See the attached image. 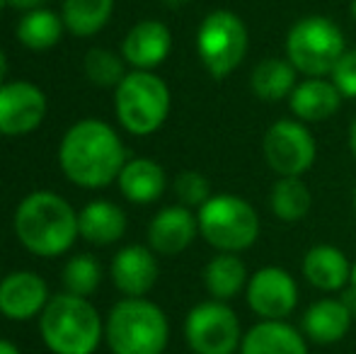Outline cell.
I'll list each match as a JSON object with an SVG mask.
<instances>
[{
  "label": "cell",
  "instance_id": "obj_9",
  "mask_svg": "<svg viewBox=\"0 0 356 354\" xmlns=\"http://www.w3.org/2000/svg\"><path fill=\"white\" fill-rule=\"evenodd\" d=\"M184 335L194 354H235L243 342L240 321L225 301L194 306L184 323Z\"/></svg>",
  "mask_w": 356,
  "mask_h": 354
},
{
  "label": "cell",
  "instance_id": "obj_25",
  "mask_svg": "<svg viewBox=\"0 0 356 354\" xmlns=\"http://www.w3.org/2000/svg\"><path fill=\"white\" fill-rule=\"evenodd\" d=\"M313 194L300 177H279L269 192V209L284 223H298L308 216Z\"/></svg>",
  "mask_w": 356,
  "mask_h": 354
},
{
  "label": "cell",
  "instance_id": "obj_38",
  "mask_svg": "<svg viewBox=\"0 0 356 354\" xmlns=\"http://www.w3.org/2000/svg\"><path fill=\"white\" fill-rule=\"evenodd\" d=\"M352 204H354V211H356V187H354V197H352Z\"/></svg>",
  "mask_w": 356,
  "mask_h": 354
},
{
  "label": "cell",
  "instance_id": "obj_30",
  "mask_svg": "<svg viewBox=\"0 0 356 354\" xmlns=\"http://www.w3.org/2000/svg\"><path fill=\"white\" fill-rule=\"evenodd\" d=\"M175 194H177L184 207L202 209L211 199V184H209V179L202 172L187 170V172H179L177 179H175Z\"/></svg>",
  "mask_w": 356,
  "mask_h": 354
},
{
  "label": "cell",
  "instance_id": "obj_40",
  "mask_svg": "<svg viewBox=\"0 0 356 354\" xmlns=\"http://www.w3.org/2000/svg\"><path fill=\"white\" fill-rule=\"evenodd\" d=\"M5 3H8V0H0V10H3V5H5Z\"/></svg>",
  "mask_w": 356,
  "mask_h": 354
},
{
  "label": "cell",
  "instance_id": "obj_32",
  "mask_svg": "<svg viewBox=\"0 0 356 354\" xmlns=\"http://www.w3.org/2000/svg\"><path fill=\"white\" fill-rule=\"evenodd\" d=\"M8 3L15 5V8H19V10H37L44 0H8Z\"/></svg>",
  "mask_w": 356,
  "mask_h": 354
},
{
  "label": "cell",
  "instance_id": "obj_8",
  "mask_svg": "<svg viewBox=\"0 0 356 354\" xmlns=\"http://www.w3.org/2000/svg\"><path fill=\"white\" fill-rule=\"evenodd\" d=\"M170 112V90L150 71H136L117 86V114L131 134L145 136L163 127Z\"/></svg>",
  "mask_w": 356,
  "mask_h": 354
},
{
  "label": "cell",
  "instance_id": "obj_35",
  "mask_svg": "<svg viewBox=\"0 0 356 354\" xmlns=\"http://www.w3.org/2000/svg\"><path fill=\"white\" fill-rule=\"evenodd\" d=\"M5 71H8V63H5V56H3V51H0V83H3V78H5Z\"/></svg>",
  "mask_w": 356,
  "mask_h": 354
},
{
  "label": "cell",
  "instance_id": "obj_15",
  "mask_svg": "<svg viewBox=\"0 0 356 354\" xmlns=\"http://www.w3.org/2000/svg\"><path fill=\"white\" fill-rule=\"evenodd\" d=\"M342 92L332 81L325 78H305L293 88L289 97V107L293 117L303 124H318L330 119L342 107Z\"/></svg>",
  "mask_w": 356,
  "mask_h": 354
},
{
  "label": "cell",
  "instance_id": "obj_17",
  "mask_svg": "<svg viewBox=\"0 0 356 354\" xmlns=\"http://www.w3.org/2000/svg\"><path fill=\"white\" fill-rule=\"evenodd\" d=\"M47 303V284L32 272H15L0 284V313L13 321H27Z\"/></svg>",
  "mask_w": 356,
  "mask_h": 354
},
{
  "label": "cell",
  "instance_id": "obj_4",
  "mask_svg": "<svg viewBox=\"0 0 356 354\" xmlns=\"http://www.w3.org/2000/svg\"><path fill=\"white\" fill-rule=\"evenodd\" d=\"M99 316L83 296L61 293L42 313V335L56 354H90L99 342Z\"/></svg>",
  "mask_w": 356,
  "mask_h": 354
},
{
  "label": "cell",
  "instance_id": "obj_20",
  "mask_svg": "<svg viewBox=\"0 0 356 354\" xmlns=\"http://www.w3.org/2000/svg\"><path fill=\"white\" fill-rule=\"evenodd\" d=\"M303 277L320 291H339L352 279V262L334 246H313L303 257Z\"/></svg>",
  "mask_w": 356,
  "mask_h": 354
},
{
  "label": "cell",
  "instance_id": "obj_24",
  "mask_svg": "<svg viewBox=\"0 0 356 354\" xmlns=\"http://www.w3.org/2000/svg\"><path fill=\"white\" fill-rule=\"evenodd\" d=\"M248 282V267L235 252H220L204 269V284L216 301L235 298Z\"/></svg>",
  "mask_w": 356,
  "mask_h": 354
},
{
  "label": "cell",
  "instance_id": "obj_36",
  "mask_svg": "<svg viewBox=\"0 0 356 354\" xmlns=\"http://www.w3.org/2000/svg\"><path fill=\"white\" fill-rule=\"evenodd\" d=\"M349 284H352V293L356 296V262L352 265V279H349Z\"/></svg>",
  "mask_w": 356,
  "mask_h": 354
},
{
  "label": "cell",
  "instance_id": "obj_5",
  "mask_svg": "<svg viewBox=\"0 0 356 354\" xmlns=\"http://www.w3.org/2000/svg\"><path fill=\"white\" fill-rule=\"evenodd\" d=\"M168 335L165 313L145 298L129 296L109 313L107 340L114 354H163Z\"/></svg>",
  "mask_w": 356,
  "mask_h": 354
},
{
  "label": "cell",
  "instance_id": "obj_10",
  "mask_svg": "<svg viewBox=\"0 0 356 354\" xmlns=\"http://www.w3.org/2000/svg\"><path fill=\"white\" fill-rule=\"evenodd\" d=\"M267 166L279 177H300L308 172L318 156L310 129L298 119H279L267 129L262 141Z\"/></svg>",
  "mask_w": 356,
  "mask_h": 354
},
{
  "label": "cell",
  "instance_id": "obj_37",
  "mask_svg": "<svg viewBox=\"0 0 356 354\" xmlns=\"http://www.w3.org/2000/svg\"><path fill=\"white\" fill-rule=\"evenodd\" d=\"M352 17H354V22H356V0H352Z\"/></svg>",
  "mask_w": 356,
  "mask_h": 354
},
{
  "label": "cell",
  "instance_id": "obj_7",
  "mask_svg": "<svg viewBox=\"0 0 356 354\" xmlns=\"http://www.w3.org/2000/svg\"><path fill=\"white\" fill-rule=\"evenodd\" d=\"M250 47V34L245 22L230 10H213L204 17L197 32V51L204 68L216 81L228 78L240 63Z\"/></svg>",
  "mask_w": 356,
  "mask_h": 354
},
{
  "label": "cell",
  "instance_id": "obj_31",
  "mask_svg": "<svg viewBox=\"0 0 356 354\" xmlns=\"http://www.w3.org/2000/svg\"><path fill=\"white\" fill-rule=\"evenodd\" d=\"M332 83L342 92V97L356 99V49L344 51V56L339 58L332 71Z\"/></svg>",
  "mask_w": 356,
  "mask_h": 354
},
{
  "label": "cell",
  "instance_id": "obj_28",
  "mask_svg": "<svg viewBox=\"0 0 356 354\" xmlns=\"http://www.w3.org/2000/svg\"><path fill=\"white\" fill-rule=\"evenodd\" d=\"M85 73L95 86L112 88L124 81V66L114 54L104 51V49H92L85 58Z\"/></svg>",
  "mask_w": 356,
  "mask_h": 354
},
{
  "label": "cell",
  "instance_id": "obj_3",
  "mask_svg": "<svg viewBox=\"0 0 356 354\" xmlns=\"http://www.w3.org/2000/svg\"><path fill=\"white\" fill-rule=\"evenodd\" d=\"M344 51V32L325 15H308L286 34V58L305 78L332 76Z\"/></svg>",
  "mask_w": 356,
  "mask_h": 354
},
{
  "label": "cell",
  "instance_id": "obj_16",
  "mask_svg": "<svg viewBox=\"0 0 356 354\" xmlns=\"http://www.w3.org/2000/svg\"><path fill=\"white\" fill-rule=\"evenodd\" d=\"M172 37L170 29L158 19H143L124 39V58L138 71H150L168 58Z\"/></svg>",
  "mask_w": 356,
  "mask_h": 354
},
{
  "label": "cell",
  "instance_id": "obj_26",
  "mask_svg": "<svg viewBox=\"0 0 356 354\" xmlns=\"http://www.w3.org/2000/svg\"><path fill=\"white\" fill-rule=\"evenodd\" d=\"M114 0H66L63 3V22L78 37H90L107 24Z\"/></svg>",
  "mask_w": 356,
  "mask_h": 354
},
{
  "label": "cell",
  "instance_id": "obj_22",
  "mask_svg": "<svg viewBox=\"0 0 356 354\" xmlns=\"http://www.w3.org/2000/svg\"><path fill=\"white\" fill-rule=\"evenodd\" d=\"M119 187L124 197L136 204H150L163 194L165 189V170L155 161L136 158L127 163L119 172Z\"/></svg>",
  "mask_w": 356,
  "mask_h": 354
},
{
  "label": "cell",
  "instance_id": "obj_11",
  "mask_svg": "<svg viewBox=\"0 0 356 354\" xmlns=\"http://www.w3.org/2000/svg\"><path fill=\"white\" fill-rule=\"evenodd\" d=\"M298 303V284L284 267H262L248 282V306L262 321H286Z\"/></svg>",
  "mask_w": 356,
  "mask_h": 354
},
{
  "label": "cell",
  "instance_id": "obj_18",
  "mask_svg": "<svg viewBox=\"0 0 356 354\" xmlns=\"http://www.w3.org/2000/svg\"><path fill=\"white\" fill-rule=\"evenodd\" d=\"M112 277L119 291L129 293L131 298H141L145 291L153 289L158 279V262L148 248L129 246L114 257Z\"/></svg>",
  "mask_w": 356,
  "mask_h": 354
},
{
  "label": "cell",
  "instance_id": "obj_21",
  "mask_svg": "<svg viewBox=\"0 0 356 354\" xmlns=\"http://www.w3.org/2000/svg\"><path fill=\"white\" fill-rule=\"evenodd\" d=\"M296 68L291 66L289 58L267 56L252 68L250 76V90L257 95L262 102H279V99H289L296 83Z\"/></svg>",
  "mask_w": 356,
  "mask_h": 354
},
{
  "label": "cell",
  "instance_id": "obj_19",
  "mask_svg": "<svg viewBox=\"0 0 356 354\" xmlns=\"http://www.w3.org/2000/svg\"><path fill=\"white\" fill-rule=\"evenodd\" d=\"M240 354H308V345L286 321H262L243 335Z\"/></svg>",
  "mask_w": 356,
  "mask_h": 354
},
{
  "label": "cell",
  "instance_id": "obj_29",
  "mask_svg": "<svg viewBox=\"0 0 356 354\" xmlns=\"http://www.w3.org/2000/svg\"><path fill=\"white\" fill-rule=\"evenodd\" d=\"M63 284L73 296H88L99 284V265L92 257H73L63 272Z\"/></svg>",
  "mask_w": 356,
  "mask_h": 354
},
{
  "label": "cell",
  "instance_id": "obj_13",
  "mask_svg": "<svg viewBox=\"0 0 356 354\" xmlns=\"http://www.w3.org/2000/svg\"><path fill=\"white\" fill-rule=\"evenodd\" d=\"M354 311L344 298H320L303 313V335L318 345H334L344 340L352 328Z\"/></svg>",
  "mask_w": 356,
  "mask_h": 354
},
{
  "label": "cell",
  "instance_id": "obj_33",
  "mask_svg": "<svg viewBox=\"0 0 356 354\" xmlns=\"http://www.w3.org/2000/svg\"><path fill=\"white\" fill-rule=\"evenodd\" d=\"M349 148H352V153L356 158V119L352 122V127H349Z\"/></svg>",
  "mask_w": 356,
  "mask_h": 354
},
{
  "label": "cell",
  "instance_id": "obj_1",
  "mask_svg": "<svg viewBox=\"0 0 356 354\" xmlns=\"http://www.w3.org/2000/svg\"><path fill=\"white\" fill-rule=\"evenodd\" d=\"M61 168L80 187H104L124 170V146L112 127L85 119L63 138Z\"/></svg>",
  "mask_w": 356,
  "mask_h": 354
},
{
  "label": "cell",
  "instance_id": "obj_27",
  "mask_svg": "<svg viewBox=\"0 0 356 354\" xmlns=\"http://www.w3.org/2000/svg\"><path fill=\"white\" fill-rule=\"evenodd\" d=\"M63 22L58 19V15L49 13V10H32L29 15H24L22 22L17 27L19 42L27 49H49L61 39Z\"/></svg>",
  "mask_w": 356,
  "mask_h": 354
},
{
  "label": "cell",
  "instance_id": "obj_39",
  "mask_svg": "<svg viewBox=\"0 0 356 354\" xmlns=\"http://www.w3.org/2000/svg\"><path fill=\"white\" fill-rule=\"evenodd\" d=\"M170 3H189V0H170Z\"/></svg>",
  "mask_w": 356,
  "mask_h": 354
},
{
  "label": "cell",
  "instance_id": "obj_12",
  "mask_svg": "<svg viewBox=\"0 0 356 354\" xmlns=\"http://www.w3.org/2000/svg\"><path fill=\"white\" fill-rule=\"evenodd\" d=\"M47 114V99L39 88L29 83L0 86V134L17 136L42 124Z\"/></svg>",
  "mask_w": 356,
  "mask_h": 354
},
{
  "label": "cell",
  "instance_id": "obj_2",
  "mask_svg": "<svg viewBox=\"0 0 356 354\" xmlns=\"http://www.w3.org/2000/svg\"><path fill=\"white\" fill-rule=\"evenodd\" d=\"M15 231L27 250L42 257L66 252L78 236V216L54 192H34L19 204Z\"/></svg>",
  "mask_w": 356,
  "mask_h": 354
},
{
  "label": "cell",
  "instance_id": "obj_34",
  "mask_svg": "<svg viewBox=\"0 0 356 354\" xmlns=\"http://www.w3.org/2000/svg\"><path fill=\"white\" fill-rule=\"evenodd\" d=\"M0 354H19V352H17V347H15L13 342L0 340Z\"/></svg>",
  "mask_w": 356,
  "mask_h": 354
},
{
  "label": "cell",
  "instance_id": "obj_6",
  "mask_svg": "<svg viewBox=\"0 0 356 354\" xmlns=\"http://www.w3.org/2000/svg\"><path fill=\"white\" fill-rule=\"evenodd\" d=\"M199 233L220 252H240L259 238V216L248 199L216 194L199 209Z\"/></svg>",
  "mask_w": 356,
  "mask_h": 354
},
{
  "label": "cell",
  "instance_id": "obj_23",
  "mask_svg": "<svg viewBox=\"0 0 356 354\" xmlns=\"http://www.w3.org/2000/svg\"><path fill=\"white\" fill-rule=\"evenodd\" d=\"M78 231L83 233L88 241L107 246L124 236L127 231V216L119 207L109 202H92L83 209L78 216Z\"/></svg>",
  "mask_w": 356,
  "mask_h": 354
},
{
  "label": "cell",
  "instance_id": "obj_14",
  "mask_svg": "<svg viewBox=\"0 0 356 354\" xmlns=\"http://www.w3.org/2000/svg\"><path fill=\"white\" fill-rule=\"evenodd\" d=\"M199 231V218L187 207H168L150 221L148 241L160 255H179L192 246Z\"/></svg>",
  "mask_w": 356,
  "mask_h": 354
}]
</instances>
